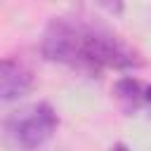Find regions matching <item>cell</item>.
<instances>
[{"label": "cell", "instance_id": "obj_5", "mask_svg": "<svg viewBox=\"0 0 151 151\" xmlns=\"http://www.w3.org/2000/svg\"><path fill=\"white\" fill-rule=\"evenodd\" d=\"M92 5H97L99 9L109 12V14H120L123 12V0H90Z\"/></svg>", "mask_w": 151, "mask_h": 151}, {"label": "cell", "instance_id": "obj_3", "mask_svg": "<svg viewBox=\"0 0 151 151\" xmlns=\"http://www.w3.org/2000/svg\"><path fill=\"white\" fill-rule=\"evenodd\" d=\"M113 97L118 99L120 109L127 116H137L144 113L146 118H151V85L139 80V78H120L113 85Z\"/></svg>", "mask_w": 151, "mask_h": 151}, {"label": "cell", "instance_id": "obj_2", "mask_svg": "<svg viewBox=\"0 0 151 151\" xmlns=\"http://www.w3.org/2000/svg\"><path fill=\"white\" fill-rule=\"evenodd\" d=\"M57 127H59L57 111L47 101L17 111L5 120L7 139L21 149H38V146L47 144L52 139V134L57 132Z\"/></svg>", "mask_w": 151, "mask_h": 151}, {"label": "cell", "instance_id": "obj_1", "mask_svg": "<svg viewBox=\"0 0 151 151\" xmlns=\"http://www.w3.org/2000/svg\"><path fill=\"white\" fill-rule=\"evenodd\" d=\"M40 52L47 61L87 76L142 66V57L132 45L104 24L83 17L50 19L40 38Z\"/></svg>", "mask_w": 151, "mask_h": 151}, {"label": "cell", "instance_id": "obj_4", "mask_svg": "<svg viewBox=\"0 0 151 151\" xmlns=\"http://www.w3.org/2000/svg\"><path fill=\"white\" fill-rule=\"evenodd\" d=\"M33 90V73L26 64H21L19 59H2L0 66V97L2 101H14L26 97Z\"/></svg>", "mask_w": 151, "mask_h": 151}]
</instances>
